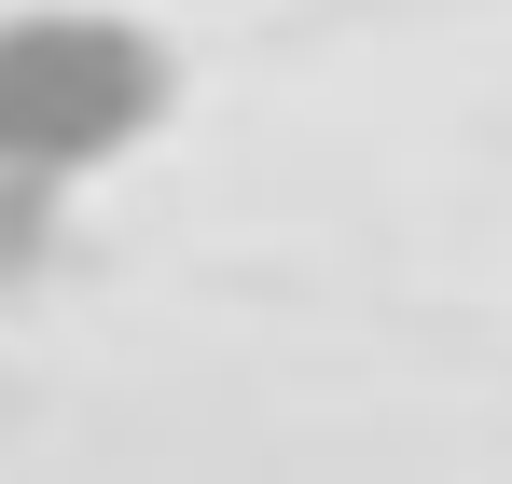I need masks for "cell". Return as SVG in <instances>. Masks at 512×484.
Wrapping results in <instances>:
<instances>
[{"label": "cell", "mask_w": 512, "mask_h": 484, "mask_svg": "<svg viewBox=\"0 0 512 484\" xmlns=\"http://www.w3.org/2000/svg\"><path fill=\"white\" fill-rule=\"evenodd\" d=\"M167 111V42L125 14H14L0 28V166L56 180V166L125 153Z\"/></svg>", "instance_id": "obj_1"}]
</instances>
